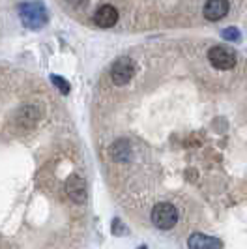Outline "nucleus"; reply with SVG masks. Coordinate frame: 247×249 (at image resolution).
Segmentation results:
<instances>
[{
	"label": "nucleus",
	"instance_id": "obj_4",
	"mask_svg": "<svg viewBox=\"0 0 247 249\" xmlns=\"http://www.w3.org/2000/svg\"><path fill=\"white\" fill-rule=\"evenodd\" d=\"M133 73H135V64H133L131 58H127V56L118 58L111 68V79L114 85H125V83H129Z\"/></svg>",
	"mask_w": 247,
	"mask_h": 249
},
{
	"label": "nucleus",
	"instance_id": "obj_6",
	"mask_svg": "<svg viewBox=\"0 0 247 249\" xmlns=\"http://www.w3.org/2000/svg\"><path fill=\"white\" fill-rule=\"evenodd\" d=\"M94 23L99 26V28H111L118 23V12L116 8H112L109 4H103L99 6L96 13H94Z\"/></svg>",
	"mask_w": 247,
	"mask_h": 249
},
{
	"label": "nucleus",
	"instance_id": "obj_9",
	"mask_svg": "<svg viewBox=\"0 0 247 249\" xmlns=\"http://www.w3.org/2000/svg\"><path fill=\"white\" fill-rule=\"evenodd\" d=\"M223 37H225V39H229V41H240V32L230 26V28L223 30Z\"/></svg>",
	"mask_w": 247,
	"mask_h": 249
},
{
	"label": "nucleus",
	"instance_id": "obj_2",
	"mask_svg": "<svg viewBox=\"0 0 247 249\" xmlns=\"http://www.w3.org/2000/svg\"><path fill=\"white\" fill-rule=\"evenodd\" d=\"M152 223L161 231H169L178 223V210L171 202H159L152 210Z\"/></svg>",
	"mask_w": 247,
	"mask_h": 249
},
{
	"label": "nucleus",
	"instance_id": "obj_5",
	"mask_svg": "<svg viewBox=\"0 0 247 249\" xmlns=\"http://www.w3.org/2000/svg\"><path fill=\"white\" fill-rule=\"evenodd\" d=\"M66 193L73 202H85L87 200V182L81 176H70L66 184Z\"/></svg>",
	"mask_w": 247,
	"mask_h": 249
},
{
	"label": "nucleus",
	"instance_id": "obj_11",
	"mask_svg": "<svg viewBox=\"0 0 247 249\" xmlns=\"http://www.w3.org/2000/svg\"><path fill=\"white\" fill-rule=\"evenodd\" d=\"M66 2H70L71 6H75V8H79V6H83L87 0H66Z\"/></svg>",
	"mask_w": 247,
	"mask_h": 249
},
{
	"label": "nucleus",
	"instance_id": "obj_10",
	"mask_svg": "<svg viewBox=\"0 0 247 249\" xmlns=\"http://www.w3.org/2000/svg\"><path fill=\"white\" fill-rule=\"evenodd\" d=\"M53 83L60 88L62 94H68V92H70V85H68V83H66L62 77H58V75H53Z\"/></svg>",
	"mask_w": 247,
	"mask_h": 249
},
{
	"label": "nucleus",
	"instance_id": "obj_3",
	"mask_svg": "<svg viewBox=\"0 0 247 249\" xmlns=\"http://www.w3.org/2000/svg\"><path fill=\"white\" fill-rule=\"evenodd\" d=\"M208 60L215 70H232L236 66V54L229 47H212L208 51Z\"/></svg>",
	"mask_w": 247,
	"mask_h": 249
},
{
	"label": "nucleus",
	"instance_id": "obj_8",
	"mask_svg": "<svg viewBox=\"0 0 247 249\" xmlns=\"http://www.w3.org/2000/svg\"><path fill=\"white\" fill-rule=\"evenodd\" d=\"M187 246L189 249H221L223 242L217 238L206 236V234H193L187 240Z\"/></svg>",
	"mask_w": 247,
	"mask_h": 249
},
{
	"label": "nucleus",
	"instance_id": "obj_7",
	"mask_svg": "<svg viewBox=\"0 0 247 249\" xmlns=\"http://www.w3.org/2000/svg\"><path fill=\"white\" fill-rule=\"evenodd\" d=\"M229 13V0H208L204 4V17L208 21H219Z\"/></svg>",
	"mask_w": 247,
	"mask_h": 249
},
{
	"label": "nucleus",
	"instance_id": "obj_1",
	"mask_svg": "<svg viewBox=\"0 0 247 249\" xmlns=\"http://www.w3.org/2000/svg\"><path fill=\"white\" fill-rule=\"evenodd\" d=\"M19 17L26 28L37 30L47 23V10L41 2H25L19 8Z\"/></svg>",
	"mask_w": 247,
	"mask_h": 249
}]
</instances>
